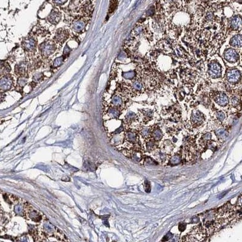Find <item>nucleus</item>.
<instances>
[{"label":"nucleus","mask_w":242,"mask_h":242,"mask_svg":"<svg viewBox=\"0 0 242 242\" xmlns=\"http://www.w3.org/2000/svg\"><path fill=\"white\" fill-rule=\"evenodd\" d=\"M40 52L43 57L47 58L54 54L56 50V45L53 41H45L41 44Z\"/></svg>","instance_id":"nucleus-1"},{"label":"nucleus","mask_w":242,"mask_h":242,"mask_svg":"<svg viewBox=\"0 0 242 242\" xmlns=\"http://www.w3.org/2000/svg\"><path fill=\"white\" fill-rule=\"evenodd\" d=\"M87 25V20L84 18H78L75 19L71 24L72 30L76 33L82 32Z\"/></svg>","instance_id":"nucleus-2"},{"label":"nucleus","mask_w":242,"mask_h":242,"mask_svg":"<svg viewBox=\"0 0 242 242\" xmlns=\"http://www.w3.org/2000/svg\"><path fill=\"white\" fill-rule=\"evenodd\" d=\"M22 46L24 50L28 52H34L36 50L37 42L32 37H27L22 42Z\"/></svg>","instance_id":"nucleus-3"},{"label":"nucleus","mask_w":242,"mask_h":242,"mask_svg":"<svg viewBox=\"0 0 242 242\" xmlns=\"http://www.w3.org/2000/svg\"><path fill=\"white\" fill-rule=\"evenodd\" d=\"M14 84L13 79L10 75H4L0 79V90L7 91L12 89Z\"/></svg>","instance_id":"nucleus-4"},{"label":"nucleus","mask_w":242,"mask_h":242,"mask_svg":"<svg viewBox=\"0 0 242 242\" xmlns=\"http://www.w3.org/2000/svg\"><path fill=\"white\" fill-rule=\"evenodd\" d=\"M208 75L213 78H217L221 76L222 69L218 63L213 61L210 64L208 67Z\"/></svg>","instance_id":"nucleus-5"},{"label":"nucleus","mask_w":242,"mask_h":242,"mask_svg":"<svg viewBox=\"0 0 242 242\" xmlns=\"http://www.w3.org/2000/svg\"><path fill=\"white\" fill-rule=\"evenodd\" d=\"M191 122L194 127H198L201 126L204 122L203 115L198 110L193 111L191 117Z\"/></svg>","instance_id":"nucleus-6"},{"label":"nucleus","mask_w":242,"mask_h":242,"mask_svg":"<svg viewBox=\"0 0 242 242\" xmlns=\"http://www.w3.org/2000/svg\"><path fill=\"white\" fill-rule=\"evenodd\" d=\"M69 37V33L66 28H59L56 30L55 34V40L59 43H64L67 40Z\"/></svg>","instance_id":"nucleus-7"},{"label":"nucleus","mask_w":242,"mask_h":242,"mask_svg":"<svg viewBox=\"0 0 242 242\" xmlns=\"http://www.w3.org/2000/svg\"><path fill=\"white\" fill-rule=\"evenodd\" d=\"M15 73L20 77H27L28 74V65L25 62H21L15 66Z\"/></svg>","instance_id":"nucleus-8"},{"label":"nucleus","mask_w":242,"mask_h":242,"mask_svg":"<svg viewBox=\"0 0 242 242\" xmlns=\"http://www.w3.org/2000/svg\"><path fill=\"white\" fill-rule=\"evenodd\" d=\"M225 59L229 63H235L238 59V54L232 49H229L224 54Z\"/></svg>","instance_id":"nucleus-9"},{"label":"nucleus","mask_w":242,"mask_h":242,"mask_svg":"<svg viewBox=\"0 0 242 242\" xmlns=\"http://www.w3.org/2000/svg\"><path fill=\"white\" fill-rule=\"evenodd\" d=\"M61 18L60 12L57 9H54L48 16L47 19L52 24H57L60 21Z\"/></svg>","instance_id":"nucleus-10"},{"label":"nucleus","mask_w":242,"mask_h":242,"mask_svg":"<svg viewBox=\"0 0 242 242\" xmlns=\"http://www.w3.org/2000/svg\"><path fill=\"white\" fill-rule=\"evenodd\" d=\"M227 78L230 82H236L240 78V73L237 70H231L227 73Z\"/></svg>","instance_id":"nucleus-11"},{"label":"nucleus","mask_w":242,"mask_h":242,"mask_svg":"<svg viewBox=\"0 0 242 242\" xmlns=\"http://www.w3.org/2000/svg\"><path fill=\"white\" fill-rule=\"evenodd\" d=\"M150 136L151 138L154 139L155 141L158 142L161 140L163 135L161 130L158 127H154L153 128H151Z\"/></svg>","instance_id":"nucleus-12"},{"label":"nucleus","mask_w":242,"mask_h":242,"mask_svg":"<svg viewBox=\"0 0 242 242\" xmlns=\"http://www.w3.org/2000/svg\"><path fill=\"white\" fill-rule=\"evenodd\" d=\"M175 148V146L171 141L170 140H164L161 145V149L166 154H171Z\"/></svg>","instance_id":"nucleus-13"},{"label":"nucleus","mask_w":242,"mask_h":242,"mask_svg":"<svg viewBox=\"0 0 242 242\" xmlns=\"http://www.w3.org/2000/svg\"><path fill=\"white\" fill-rule=\"evenodd\" d=\"M215 101L218 106L225 107L228 104V97L224 93H220L215 97Z\"/></svg>","instance_id":"nucleus-14"},{"label":"nucleus","mask_w":242,"mask_h":242,"mask_svg":"<svg viewBox=\"0 0 242 242\" xmlns=\"http://www.w3.org/2000/svg\"><path fill=\"white\" fill-rule=\"evenodd\" d=\"M142 153L141 150L139 148L136 149H132L130 151V157L135 162H139L142 159Z\"/></svg>","instance_id":"nucleus-15"},{"label":"nucleus","mask_w":242,"mask_h":242,"mask_svg":"<svg viewBox=\"0 0 242 242\" xmlns=\"http://www.w3.org/2000/svg\"><path fill=\"white\" fill-rule=\"evenodd\" d=\"M155 158L161 162H165L168 159V154L164 153L161 149H156L153 152Z\"/></svg>","instance_id":"nucleus-16"},{"label":"nucleus","mask_w":242,"mask_h":242,"mask_svg":"<svg viewBox=\"0 0 242 242\" xmlns=\"http://www.w3.org/2000/svg\"><path fill=\"white\" fill-rule=\"evenodd\" d=\"M215 133L218 140L220 142L225 141L228 137V131L223 128H219L217 129L215 131Z\"/></svg>","instance_id":"nucleus-17"},{"label":"nucleus","mask_w":242,"mask_h":242,"mask_svg":"<svg viewBox=\"0 0 242 242\" xmlns=\"http://www.w3.org/2000/svg\"><path fill=\"white\" fill-rule=\"evenodd\" d=\"M111 104L112 107L121 108L123 106V100L121 96L118 94L114 95L111 99Z\"/></svg>","instance_id":"nucleus-18"},{"label":"nucleus","mask_w":242,"mask_h":242,"mask_svg":"<svg viewBox=\"0 0 242 242\" xmlns=\"http://www.w3.org/2000/svg\"><path fill=\"white\" fill-rule=\"evenodd\" d=\"M145 147L146 149L149 153H153L156 148V141L152 138L149 137L145 140Z\"/></svg>","instance_id":"nucleus-19"},{"label":"nucleus","mask_w":242,"mask_h":242,"mask_svg":"<svg viewBox=\"0 0 242 242\" xmlns=\"http://www.w3.org/2000/svg\"><path fill=\"white\" fill-rule=\"evenodd\" d=\"M212 139V134L210 132H206L201 136L199 139V144L202 147H205L206 144Z\"/></svg>","instance_id":"nucleus-20"},{"label":"nucleus","mask_w":242,"mask_h":242,"mask_svg":"<svg viewBox=\"0 0 242 242\" xmlns=\"http://www.w3.org/2000/svg\"><path fill=\"white\" fill-rule=\"evenodd\" d=\"M230 44L234 47H241L242 45L241 35H237L234 36L230 41Z\"/></svg>","instance_id":"nucleus-21"},{"label":"nucleus","mask_w":242,"mask_h":242,"mask_svg":"<svg viewBox=\"0 0 242 242\" xmlns=\"http://www.w3.org/2000/svg\"><path fill=\"white\" fill-rule=\"evenodd\" d=\"M151 128L148 127H142L139 130L140 135L145 140L151 137Z\"/></svg>","instance_id":"nucleus-22"},{"label":"nucleus","mask_w":242,"mask_h":242,"mask_svg":"<svg viewBox=\"0 0 242 242\" xmlns=\"http://www.w3.org/2000/svg\"><path fill=\"white\" fill-rule=\"evenodd\" d=\"M108 116L112 119H116L119 117L120 115V111L118 108H110L107 111Z\"/></svg>","instance_id":"nucleus-23"},{"label":"nucleus","mask_w":242,"mask_h":242,"mask_svg":"<svg viewBox=\"0 0 242 242\" xmlns=\"http://www.w3.org/2000/svg\"><path fill=\"white\" fill-rule=\"evenodd\" d=\"M136 119H137V116L135 113L130 111L125 116V123L130 125V124L132 123L133 122L136 121Z\"/></svg>","instance_id":"nucleus-24"},{"label":"nucleus","mask_w":242,"mask_h":242,"mask_svg":"<svg viewBox=\"0 0 242 242\" xmlns=\"http://www.w3.org/2000/svg\"><path fill=\"white\" fill-rule=\"evenodd\" d=\"M231 26L234 28H239L242 27V19L240 16L234 17L231 20Z\"/></svg>","instance_id":"nucleus-25"},{"label":"nucleus","mask_w":242,"mask_h":242,"mask_svg":"<svg viewBox=\"0 0 242 242\" xmlns=\"http://www.w3.org/2000/svg\"><path fill=\"white\" fill-rule=\"evenodd\" d=\"M182 161L181 157L179 154H175L170 157L169 159V163L171 165H177Z\"/></svg>","instance_id":"nucleus-26"},{"label":"nucleus","mask_w":242,"mask_h":242,"mask_svg":"<svg viewBox=\"0 0 242 242\" xmlns=\"http://www.w3.org/2000/svg\"><path fill=\"white\" fill-rule=\"evenodd\" d=\"M218 142H217L215 140H213L212 139L210 140L207 144H206V147L208 148L209 150H211L212 151H215L218 149Z\"/></svg>","instance_id":"nucleus-27"},{"label":"nucleus","mask_w":242,"mask_h":242,"mask_svg":"<svg viewBox=\"0 0 242 242\" xmlns=\"http://www.w3.org/2000/svg\"><path fill=\"white\" fill-rule=\"evenodd\" d=\"M215 116L216 120L218 122H223L226 119V115L222 111H216V113H215Z\"/></svg>","instance_id":"nucleus-28"},{"label":"nucleus","mask_w":242,"mask_h":242,"mask_svg":"<svg viewBox=\"0 0 242 242\" xmlns=\"http://www.w3.org/2000/svg\"><path fill=\"white\" fill-rule=\"evenodd\" d=\"M64 59H65V57L64 56L56 58L54 60V63H53L54 67L57 68L61 66L64 62Z\"/></svg>","instance_id":"nucleus-29"},{"label":"nucleus","mask_w":242,"mask_h":242,"mask_svg":"<svg viewBox=\"0 0 242 242\" xmlns=\"http://www.w3.org/2000/svg\"><path fill=\"white\" fill-rule=\"evenodd\" d=\"M118 0H110V7H109V13H113L117 7Z\"/></svg>","instance_id":"nucleus-30"},{"label":"nucleus","mask_w":242,"mask_h":242,"mask_svg":"<svg viewBox=\"0 0 242 242\" xmlns=\"http://www.w3.org/2000/svg\"><path fill=\"white\" fill-rule=\"evenodd\" d=\"M135 73L133 71L125 72L123 74V77L126 80H130L132 79L135 76Z\"/></svg>","instance_id":"nucleus-31"},{"label":"nucleus","mask_w":242,"mask_h":242,"mask_svg":"<svg viewBox=\"0 0 242 242\" xmlns=\"http://www.w3.org/2000/svg\"><path fill=\"white\" fill-rule=\"evenodd\" d=\"M27 83V77H20L18 81V85L19 87H23Z\"/></svg>","instance_id":"nucleus-32"},{"label":"nucleus","mask_w":242,"mask_h":242,"mask_svg":"<svg viewBox=\"0 0 242 242\" xmlns=\"http://www.w3.org/2000/svg\"><path fill=\"white\" fill-rule=\"evenodd\" d=\"M240 100L237 97H233L231 99V104L233 107H237L240 106Z\"/></svg>","instance_id":"nucleus-33"},{"label":"nucleus","mask_w":242,"mask_h":242,"mask_svg":"<svg viewBox=\"0 0 242 242\" xmlns=\"http://www.w3.org/2000/svg\"><path fill=\"white\" fill-rule=\"evenodd\" d=\"M133 88L135 89V90H141L142 88V83L140 82V81H135L133 84Z\"/></svg>","instance_id":"nucleus-34"},{"label":"nucleus","mask_w":242,"mask_h":242,"mask_svg":"<svg viewBox=\"0 0 242 242\" xmlns=\"http://www.w3.org/2000/svg\"><path fill=\"white\" fill-rule=\"evenodd\" d=\"M187 228V223L185 222H181L179 225V230L180 232H184Z\"/></svg>","instance_id":"nucleus-35"},{"label":"nucleus","mask_w":242,"mask_h":242,"mask_svg":"<svg viewBox=\"0 0 242 242\" xmlns=\"http://www.w3.org/2000/svg\"><path fill=\"white\" fill-rule=\"evenodd\" d=\"M145 190L147 192H149L151 191V186H150V183L147 180L145 181Z\"/></svg>","instance_id":"nucleus-36"},{"label":"nucleus","mask_w":242,"mask_h":242,"mask_svg":"<svg viewBox=\"0 0 242 242\" xmlns=\"http://www.w3.org/2000/svg\"><path fill=\"white\" fill-rule=\"evenodd\" d=\"M42 74L41 73H37L36 75H35L33 77V80L34 81H40L41 79L42 78Z\"/></svg>","instance_id":"nucleus-37"},{"label":"nucleus","mask_w":242,"mask_h":242,"mask_svg":"<svg viewBox=\"0 0 242 242\" xmlns=\"http://www.w3.org/2000/svg\"><path fill=\"white\" fill-rule=\"evenodd\" d=\"M54 3L56 4V5H63L65 4L67 0H53Z\"/></svg>","instance_id":"nucleus-38"},{"label":"nucleus","mask_w":242,"mask_h":242,"mask_svg":"<svg viewBox=\"0 0 242 242\" xmlns=\"http://www.w3.org/2000/svg\"><path fill=\"white\" fill-rule=\"evenodd\" d=\"M173 236V234L169 232L164 237H163V239H162V241H168L170 240V239H171Z\"/></svg>","instance_id":"nucleus-39"},{"label":"nucleus","mask_w":242,"mask_h":242,"mask_svg":"<svg viewBox=\"0 0 242 242\" xmlns=\"http://www.w3.org/2000/svg\"><path fill=\"white\" fill-rule=\"evenodd\" d=\"M134 32H135V35H139L142 32V27H137L135 28Z\"/></svg>","instance_id":"nucleus-40"},{"label":"nucleus","mask_w":242,"mask_h":242,"mask_svg":"<svg viewBox=\"0 0 242 242\" xmlns=\"http://www.w3.org/2000/svg\"><path fill=\"white\" fill-rule=\"evenodd\" d=\"M70 51H71L70 49L68 46H66V47H65L64 50V56H65L64 57L68 56L70 53Z\"/></svg>","instance_id":"nucleus-41"},{"label":"nucleus","mask_w":242,"mask_h":242,"mask_svg":"<svg viewBox=\"0 0 242 242\" xmlns=\"http://www.w3.org/2000/svg\"><path fill=\"white\" fill-rule=\"evenodd\" d=\"M146 160V163H148V164H150V165H152V164H154L156 163V162L154 161L151 158H147V159H145Z\"/></svg>","instance_id":"nucleus-42"},{"label":"nucleus","mask_w":242,"mask_h":242,"mask_svg":"<svg viewBox=\"0 0 242 242\" xmlns=\"http://www.w3.org/2000/svg\"><path fill=\"white\" fill-rule=\"evenodd\" d=\"M213 18V14L211 12H210L209 14H207V16H206V19L209 21H211L212 20Z\"/></svg>","instance_id":"nucleus-43"}]
</instances>
